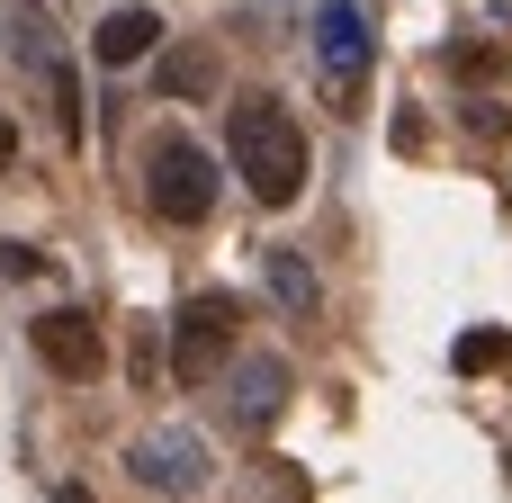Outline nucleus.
<instances>
[{
  "mask_svg": "<svg viewBox=\"0 0 512 503\" xmlns=\"http://www.w3.org/2000/svg\"><path fill=\"white\" fill-rule=\"evenodd\" d=\"M9 162H18V126L0 117V171H9Z\"/></svg>",
  "mask_w": 512,
  "mask_h": 503,
  "instance_id": "f3484780",
  "label": "nucleus"
},
{
  "mask_svg": "<svg viewBox=\"0 0 512 503\" xmlns=\"http://www.w3.org/2000/svg\"><path fill=\"white\" fill-rule=\"evenodd\" d=\"M288 387H297V378H288V360H270V351L234 360V387H225V396H234V423H243V432H270V423H279V405H288Z\"/></svg>",
  "mask_w": 512,
  "mask_h": 503,
  "instance_id": "6e6552de",
  "label": "nucleus"
},
{
  "mask_svg": "<svg viewBox=\"0 0 512 503\" xmlns=\"http://www.w3.org/2000/svg\"><path fill=\"white\" fill-rule=\"evenodd\" d=\"M0 270H9V279H36V270H45V252H27V243H0Z\"/></svg>",
  "mask_w": 512,
  "mask_h": 503,
  "instance_id": "dca6fc26",
  "label": "nucleus"
},
{
  "mask_svg": "<svg viewBox=\"0 0 512 503\" xmlns=\"http://www.w3.org/2000/svg\"><path fill=\"white\" fill-rule=\"evenodd\" d=\"M153 81H162V99H198V90H216V54L207 45H171Z\"/></svg>",
  "mask_w": 512,
  "mask_h": 503,
  "instance_id": "9b49d317",
  "label": "nucleus"
},
{
  "mask_svg": "<svg viewBox=\"0 0 512 503\" xmlns=\"http://www.w3.org/2000/svg\"><path fill=\"white\" fill-rule=\"evenodd\" d=\"M234 333H243V306L225 288H198L180 315H171V378L180 387H216L225 360H234Z\"/></svg>",
  "mask_w": 512,
  "mask_h": 503,
  "instance_id": "7ed1b4c3",
  "label": "nucleus"
},
{
  "mask_svg": "<svg viewBox=\"0 0 512 503\" xmlns=\"http://www.w3.org/2000/svg\"><path fill=\"white\" fill-rule=\"evenodd\" d=\"M126 468H135V486H153V495H171V503H189V495H207V441L198 432H180V423H162V432H144L135 450H126Z\"/></svg>",
  "mask_w": 512,
  "mask_h": 503,
  "instance_id": "39448f33",
  "label": "nucleus"
},
{
  "mask_svg": "<svg viewBox=\"0 0 512 503\" xmlns=\"http://www.w3.org/2000/svg\"><path fill=\"white\" fill-rule=\"evenodd\" d=\"M54 503H90V486H54Z\"/></svg>",
  "mask_w": 512,
  "mask_h": 503,
  "instance_id": "a211bd4d",
  "label": "nucleus"
},
{
  "mask_svg": "<svg viewBox=\"0 0 512 503\" xmlns=\"http://www.w3.org/2000/svg\"><path fill=\"white\" fill-rule=\"evenodd\" d=\"M144 207H153L162 225H207V216H216V153L189 144V135H153Z\"/></svg>",
  "mask_w": 512,
  "mask_h": 503,
  "instance_id": "f03ea898",
  "label": "nucleus"
},
{
  "mask_svg": "<svg viewBox=\"0 0 512 503\" xmlns=\"http://www.w3.org/2000/svg\"><path fill=\"white\" fill-rule=\"evenodd\" d=\"M504 360H512V333H459V351H450V369H459V378L504 369Z\"/></svg>",
  "mask_w": 512,
  "mask_h": 503,
  "instance_id": "f8f14e48",
  "label": "nucleus"
},
{
  "mask_svg": "<svg viewBox=\"0 0 512 503\" xmlns=\"http://www.w3.org/2000/svg\"><path fill=\"white\" fill-rule=\"evenodd\" d=\"M90 54H99L108 72H126V63L162 54V18H153V9H108V18H99V36H90Z\"/></svg>",
  "mask_w": 512,
  "mask_h": 503,
  "instance_id": "1a4fd4ad",
  "label": "nucleus"
},
{
  "mask_svg": "<svg viewBox=\"0 0 512 503\" xmlns=\"http://www.w3.org/2000/svg\"><path fill=\"white\" fill-rule=\"evenodd\" d=\"M468 135H486V144L512 135V108H504V99H468Z\"/></svg>",
  "mask_w": 512,
  "mask_h": 503,
  "instance_id": "2eb2a0df",
  "label": "nucleus"
},
{
  "mask_svg": "<svg viewBox=\"0 0 512 503\" xmlns=\"http://www.w3.org/2000/svg\"><path fill=\"white\" fill-rule=\"evenodd\" d=\"M261 279H270V297H279L297 324H315V315H324V288H315V261H306V252L270 243V252H261Z\"/></svg>",
  "mask_w": 512,
  "mask_h": 503,
  "instance_id": "9d476101",
  "label": "nucleus"
},
{
  "mask_svg": "<svg viewBox=\"0 0 512 503\" xmlns=\"http://www.w3.org/2000/svg\"><path fill=\"white\" fill-rule=\"evenodd\" d=\"M27 342H36V360H45L54 378H72V387H90V378L108 369V342H99V324H90L81 306H45V315L27 324Z\"/></svg>",
  "mask_w": 512,
  "mask_h": 503,
  "instance_id": "423d86ee",
  "label": "nucleus"
},
{
  "mask_svg": "<svg viewBox=\"0 0 512 503\" xmlns=\"http://www.w3.org/2000/svg\"><path fill=\"white\" fill-rule=\"evenodd\" d=\"M225 153H234V171H243V189L261 198V207H297V189H306V135H297V117L279 108V99H234V117H225Z\"/></svg>",
  "mask_w": 512,
  "mask_h": 503,
  "instance_id": "f257e3e1",
  "label": "nucleus"
},
{
  "mask_svg": "<svg viewBox=\"0 0 512 503\" xmlns=\"http://www.w3.org/2000/svg\"><path fill=\"white\" fill-rule=\"evenodd\" d=\"M18 36H27V63H36V81H45V99H54V135H63V144H81V126H90V99H81V72H72V54L45 36V18H36V9L18 18Z\"/></svg>",
  "mask_w": 512,
  "mask_h": 503,
  "instance_id": "0eeeda50",
  "label": "nucleus"
},
{
  "mask_svg": "<svg viewBox=\"0 0 512 503\" xmlns=\"http://www.w3.org/2000/svg\"><path fill=\"white\" fill-rule=\"evenodd\" d=\"M450 72L459 81H495L504 72V45H450Z\"/></svg>",
  "mask_w": 512,
  "mask_h": 503,
  "instance_id": "ddd939ff",
  "label": "nucleus"
},
{
  "mask_svg": "<svg viewBox=\"0 0 512 503\" xmlns=\"http://www.w3.org/2000/svg\"><path fill=\"white\" fill-rule=\"evenodd\" d=\"M126 369H135V387H153V369H171V351L153 342V324L135 333V351H126Z\"/></svg>",
  "mask_w": 512,
  "mask_h": 503,
  "instance_id": "4468645a",
  "label": "nucleus"
},
{
  "mask_svg": "<svg viewBox=\"0 0 512 503\" xmlns=\"http://www.w3.org/2000/svg\"><path fill=\"white\" fill-rule=\"evenodd\" d=\"M315 54H324V90L351 108L360 81H369V54H378L369 9H360V0H324V9H315Z\"/></svg>",
  "mask_w": 512,
  "mask_h": 503,
  "instance_id": "20e7f679",
  "label": "nucleus"
}]
</instances>
